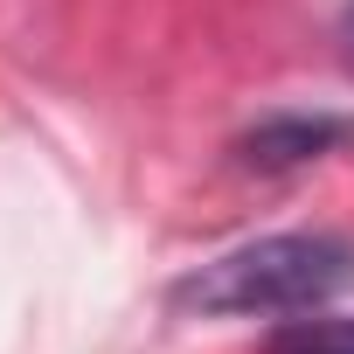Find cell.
Segmentation results:
<instances>
[{"label":"cell","instance_id":"cell-1","mask_svg":"<svg viewBox=\"0 0 354 354\" xmlns=\"http://www.w3.org/2000/svg\"><path fill=\"white\" fill-rule=\"evenodd\" d=\"M354 285V243L333 230H278L195 264L174 285V306L202 319H285L313 313Z\"/></svg>","mask_w":354,"mask_h":354},{"label":"cell","instance_id":"cell-2","mask_svg":"<svg viewBox=\"0 0 354 354\" xmlns=\"http://www.w3.org/2000/svg\"><path fill=\"white\" fill-rule=\"evenodd\" d=\"M340 139H354V118H333V111H278V118L250 125L236 153L250 167H306V160L333 153Z\"/></svg>","mask_w":354,"mask_h":354},{"label":"cell","instance_id":"cell-3","mask_svg":"<svg viewBox=\"0 0 354 354\" xmlns=\"http://www.w3.org/2000/svg\"><path fill=\"white\" fill-rule=\"evenodd\" d=\"M264 354H354V319H292Z\"/></svg>","mask_w":354,"mask_h":354},{"label":"cell","instance_id":"cell-4","mask_svg":"<svg viewBox=\"0 0 354 354\" xmlns=\"http://www.w3.org/2000/svg\"><path fill=\"white\" fill-rule=\"evenodd\" d=\"M340 42H347V56H354V0H347V15H340Z\"/></svg>","mask_w":354,"mask_h":354}]
</instances>
